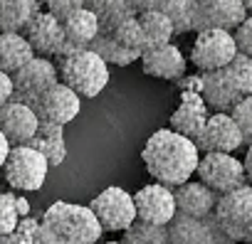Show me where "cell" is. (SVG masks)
Wrapping results in <instances>:
<instances>
[{"instance_id":"obj_23","label":"cell","mask_w":252,"mask_h":244,"mask_svg":"<svg viewBox=\"0 0 252 244\" xmlns=\"http://www.w3.org/2000/svg\"><path fill=\"white\" fill-rule=\"evenodd\" d=\"M62 30H64V40L79 50L89 47V42L99 35V20L92 10L79 8L77 13H72L69 18L62 20Z\"/></svg>"},{"instance_id":"obj_31","label":"cell","mask_w":252,"mask_h":244,"mask_svg":"<svg viewBox=\"0 0 252 244\" xmlns=\"http://www.w3.org/2000/svg\"><path fill=\"white\" fill-rule=\"evenodd\" d=\"M227 72L232 74V79H235L240 94H242V96H250V94H252V57L237 52V54L232 57V62L227 64Z\"/></svg>"},{"instance_id":"obj_17","label":"cell","mask_w":252,"mask_h":244,"mask_svg":"<svg viewBox=\"0 0 252 244\" xmlns=\"http://www.w3.org/2000/svg\"><path fill=\"white\" fill-rule=\"evenodd\" d=\"M210 116V108L205 106L203 96L198 91H181V104L176 106V111L171 113V126L176 134L190 138L193 143L200 138L205 121Z\"/></svg>"},{"instance_id":"obj_41","label":"cell","mask_w":252,"mask_h":244,"mask_svg":"<svg viewBox=\"0 0 252 244\" xmlns=\"http://www.w3.org/2000/svg\"><path fill=\"white\" fill-rule=\"evenodd\" d=\"M15 205H18V215H20V217H28V215H30V202H28L23 195L15 197Z\"/></svg>"},{"instance_id":"obj_25","label":"cell","mask_w":252,"mask_h":244,"mask_svg":"<svg viewBox=\"0 0 252 244\" xmlns=\"http://www.w3.org/2000/svg\"><path fill=\"white\" fill-rule=\"evenodd\" d=\"M37 10V0H0V32H23Z\"/></svg>"},{"instance_id":"obj_29","label":"cell","mask_w":252,"mask_h":244,"mask_svg":"<svg viewBox=\"0 0 252 244\" xmlns=\"http://www.w3.org/2000/svg\"><path fill=\"white\" fill-rule=\"evenodd\" d=\"M109 35H111L121 47L131 50V52H136V54H141V52L149 47V45H146V35H144V30H141V25H139V18H136V15L126 18L124 23H119Z\"/></svg>"},{"instance_id":"obj_20","label":"cell","mask_w":252,"mask_h":244,"mask_svg":"<svg viewBox=\"0 0 252 244\" xmlns=\"http://www.w3.org/2000/svg\"><path fill=\"white\" fill-rule=\"evenodd\" d=\"M218 197L220 195L213 192L200 180H186V183L173 188L176 212L178 215H188V217H198V219H205V217L213 215Z\"/></svg>"},{"instance_id":"obj_39","label":"cell","mask_w":252,"mask_h":244,"mask_svg":"<svg viewBox=\"0 0 252 244\" xmlns=\"http://www.w3.org/2000/svg\"><path fill=\"white\" fill-rule=\"evenodd\" d=\"M242 168H245V178H247V185H252V143L247 146L245 151V161H242Z\"/></svg>"},{"instance_id":"obj_10","label":"cell","mask_w":252,"mask_h":244,"mask_svg":"<svg viewBox=\"0 0 252 244\" xmlns=\"http://www.w3.org/2000/svg\"><path fill=\"white\" fill-rule=\"evenodd\" d=\"M166 229H168V244H235L227 234H222L213 215L198 219L176 212L173 219L166 224Z\"/></svg>"},{"instance_id":"obj_38","label":"cell","mask_w":252,"mask_h":244,"mask_svg":"<svg viewBox=\"0 0 252 244\" xmlns=\"http://www.w3.org/2000/svg\"><path fill=\"white\" fill-rule=\"evenodd\" d=\"M10 99H13V79H10V74L0 72V106Z\"/></svg>"},{"instance_id":"obj_43","label":"cell","mask_w":252,"mask_h":244,"mask_svg":"<svg viewBox=\"0 0 252 244\" xmlns=\"http://www.w3.org/2000/svg\"><path fill=\"white\" fill-rule=\"evenodd\" d=\"M240 3H242L245 13H247V15H252V0H240Z\"/></svg>"},{"instance_id":"obj_40","label":"cell","mask_w":252,"mask_h":244,"mask_svg":"<svg viewBox=\"0 0 252 244\" xmlns=\"http://www.w3.org/2000/svg\"><path fill=\"white\" fill-rule=\"evenodd\" d=\"M10 143H8V138L3 136V131H0V168H3V163H5V158H8V153H10Z\"/></svg>"},{"instance_id":"obj_5","label":"cell","mask_w":252,"mask_h":244,"mask_svg":"<svg viewBox=\"0 0 252 244\" xmlns=\"http://www.w3.org/2000/svg\"><path fill=\"white\" fill-rule=\"evenodd\" d=\"M5 173V183L18 190V192H37L45 180H47V173H50V165L47 161L42 158L40 151H35L32 146L23 143V146H13L3 168Z\"/></svg>"},{"instance_id":"obj_33","label":"cell","mask_w":252,"mask_h":244,"mask_svg":"<svg viewBox=\"0 0 252 244\" xmlns=\"http://www.w3.org/2000/svg\"><path fill=\"white\" fill-rule=\"evenodd\" d=\"M15 197V192H0V234H13L20 222Z\"/></svg>"},{"instance_id":"obj_45","label":"cell","mask_w":252,"mask_h":244,"mask_svg":"<svg viewBox=\"0 0 252 244\" xmlns=\"http://www.w3.org/2000/svg\"><path fill=\"white\" fill-rule=\"evenodd\" d=\"M190 3H198V0H190Z\"/></svg>"},{"instance_id":"obj_3","label":"cell","mask_w":252,"mask_h":244,"mask_svg":"<svg viewBox=\"0 0 252 244\" xmlns=\"http://www.w3.org/2000/svg\"><path fill=\"white\" fill-rule=\"evenodd\" d=\"M60 81L67 84L79 99H94L109 84V64L89 47L60 59Z\"/></svg>"},{"instance_id":"obj_16","label":"cell","mask_w":252,"mask_h":244,"mask_svg":"<svg viewBox=\"0 0 252 244\" xmlns=\"http://www.w3.org/2000/svg\"><path fill=\"white\" fill-rule=\"evenodd\" d=\"M37 126H40V118L32 106L18 99H10L0 106V131H3L10 146L28 143L37 134Z\"/></svg>"},{"instance_id":"obj_8","label":"cell","mask_w":252,"mask_h":244,"mask_svg":"<svg viewBox=\"0 0 252 244\" xmlns=\"http://www.w3.org/2000/svg\"><path fill=\"white\" fill-rule=\"evenodd\" d=\"M237 54L235 37L227 30H200L195 32V42L190 47V62L198 72L222 69Z\"/></svg>"},{"instance_id":"obj_18","label":"cell","mask_w":252,"mask_h":244,"mask_svg":"<svg viewBox=\"0 0 252 244\" xmlns=\"http://www.w3.org/2000/svg\"><path fill=\"white\" fill-rule=\"evenodd\" d=\"M200 96L205 101L208 108L213 111H222V113H230V108L242 99L232 74L227 72V67L222 69H213V72H200Z\"/></svg>"},{"instance_id":"obj_12","label":"cell","mask_w":252,"mask_h":244,"mask_svg":"<svg viewBox=\"0 0 252 244\" xmlns=\"http://www.w3.org/2000/svg\"><path fill=\"white\" fill-rule=\"evenodd\" d=\"M37 118L45 124H57V126H67L69 121L77 118L79 108H82V99L62 81L52 84L32 106Z\"/></svg>"},{"instance_id":"obj_22","label":"cell","mask_w":252,"mask_h":244,"mask_svg":"<svg viewBox=\"0 0 252 244\" xmlns=\"http://www.w3.org/2000/svg\"><path fill=\"white\" fill-rule=\"evenodd\" d=\"M32 57L35 52L23 37V32H0V72L13 77Z\"/></svg>"},{"instance_id":"obj_44","label":"cell","mask_w":252,"mask_h":244,"mask_svg":"<svg viewBox=\"0 0 252 244\" xmlns=\"http://www.w3.org/2000/svg\"><path fill=\"white\" fill-rule=\"evenodd\" d=\"M106 244H121V242H106Z\"/></svg>"},{"instance_id":"obj_2","label":"cell","mask_w":252,"mask_h":244,"mask_svg":"<svg viewBox=\"0 0 252 244\" xmlns=\"http://www.w3.org/2000/svg\"><path fill=\"white\" fill-rule=\"evenodd\" d=\"M101 234L89 205L60 200L45 210L32 244H96Z\"/></svg>"},{"instance_id":"obj_26","label":"cell","mask_w":252,"mask_h":244,"mask_svg":"<svg viewBox=\"0 0 252 244\" xmlns=\"http://www.w3.org/2000/svg\"><path fill=\"white\" fill-rule=\"evenodd\" d=\"M136 18H139V25H141L144 35H146V45L149 47L168 45L176 37L173 35V25H171V20L166 18L163 10H146V13H139Z\"/></svg>"},{"instance_id":"obj_30","label":"cell","mask_w":252,"mask_h":244,"mask_svg":"<svg viewBox=\"0 0 252 244\" xmlns=\"http://www.w3.org/2000/svg\"><path fill=\"white\" fill-rule=\"evenodd\" d=\"M161 10L171 20L173 35L193 32V10H195V3H190V0H168Z\"/></svg>"},{"instance_id":"obj_35","label":"cell","mask_w":252,"mask_h":244,"mask_svg":"<svg viewBox=\"0 0 252 244\" xmlns=\"http://www.w3.org/2000/svg\"><path fill=\"white\" fill-rule=\"evenodd\" d=\"M50 15H55L60 23L64 18H69L72 13H77L79 8H84V0H42Z\"/></svg>"},{"instance_id":"obj_11","label":"cell","mask_w":252,"mask_h":244,"mask_svg":"<svg viewBox=\"0 0 252 244\" xmlns=\"http://www.w3.org/2000/svg\"><path fill=\"white\" fill-rule=\"evenodd\" d=\"M247 18L240 0H198L193 10V32L227 30L232 32Z\"/></svg>"},{"instance_id":"obj_14","label":"cell","mask_w":252,"mask_h":244,"mask_svg":"<svg viewBox=\"0 0 252 244\" xmlns=\"http://www.w3.org/2000/svg\"><path fill=\"white\" fill-rule=\"evenodd\" d=\"M195 146L200 153H235L245 143H242V134L232 121V116L215 111L208 116L205 129H203L200 138L195 141Z\"/></svg>"},{"instance_id":"obj_13","label":"cell","mask_w":252,"mask_h":244,"mask_svg":"<svg viewBox=\"0 0 252 244\" xmlns=\"http://www.w3.org/2000/svg\"><path fill=\"white\" fill-rule=\"evenodd\" d=\"M23 37L28 40V45L32 47V52L37 57H57L60 50L64 47V30L62 23L50 15L47 10H37L28 25L23 27Z\"/></svg>"},{"instance_id":"obj_19","label":"cell","mask_w":252,"mask_h":244,"mask_svg":"<svg viewBox=\"0 0 252 244\" xmlns=\"http://www.w3.org/2000/svg\"><path fill=\"white\" fill-rule=\"evenodd\" d=\"M141 67L144 74L156 77V79H166V81H176L186 74V57L181 52L178 45L168 42V45H158V47H149L141 52Z\"/></svg>"},{"instance_id":"obj_28","label":"cell","mask_w":252,"mask_h":244,"mask_svg":"<svg viewBox=\"0 0 252 244\" xmlns=\"http://www.w3.org/2000/svg\"><path fill=\"white\" fill-rule=\"evenodd\" d=\"M121 244H168V229L163 224H151L144 219H134L124 229Z\"/></svg>"},{"instance_id":"obj_4","label":"cell","mask_w":252,"mask_h":244,"mask_svg":"<svg viewBox=\"0 0 252 244\" xmlns=\"http://www.w3.org/2000/svg\"><path fill=\"white\" fill-rule=\"evenodd\" d=\"M215 224L235 244H252V185H242L218 197L213 210Z\"/></svg>"},{"instance_id":"obj_21","label":"cell","mask_w":252,"mask_h":244,"mask_svg":"<svg viewBox=\"0 0 252 244\" xmlns=\"http://www.w3.org/2000/svg\"><path fill=\"white\" fill-rule=\"evenodd\" d=\"M28 146H32L35 151L42 153V158L47 161L50 168H57L64 163L67 158V143H64V126L57 124H45L40 121L37 134L28 141Z\"/></svg>"},{"instance_id":"obj_7","label":"cell","mask_w":252,"mask_h":244,"mask_svg":"<svg viewBox=\"0 0 252 244\" xmlns=\"http://www.w3.org/2000/svg\"><path fill=\"white\" fill-rule=\"evenodd\" d=\"M89 210L104 232H124L136 219L134 195L119 185H109L106 190H101L89 202Z\"/></svg>"},{"instance_id":"obj_36","label":"cell","mask_w":252,"mask_h":244,"mask_svg":"<svg viewBox=\"0 0 252 244\" xmlns=\"http://www.w3.org/2000/svg\"><path fill=\"white\" fill-rule=\"evenodd\" d=\"M168 0H129V8L139 15V13H146V10H161Z\"/></svg>"},{"instance_id":"obj_32","label":"cell","mask_w":252,"mask_h":244,"mask_svg":"<svg viewBox=\"0 0 252 244\" xmlns=\"http://www.w3.org/2000/svg\"><path fill=\"white\" fill-rule=\"evenodd\" d=\"M230 116L237 124L240 134H242V143H252V94L250 96H242L232 108H230Z\"/></svg>"},{"instance_id":"obj_6","label":"cell","mask_w":252,"mask_h":244,"mask_svg":"<svg viewBox=\"0 0 252 244\" xmlns=\"http://www.w3.org/2000/svg\"><path fill=\"white\" fill-rule=\"evenodd\" d=\"M195 175L218 195L232 192L247 183L242 161L235 158V153H200Z\"/></svg>"},{"instance_id":"obj_24","label":"cell","mask_w":252,"mask_h":244,"mask_svg":"<svg viewBox=\"0 0 252 244\" xmlns=\"http://www.w3.org/2000/svg\"><path fill=\"white\" fill-rule=\"evenodd\" d=\"M84 8L92 10L99 20V32H111L119 23L136 15L129 8V0H84Z\"/></svg>"},{"instance_id":"obj_15","label":"cell","mask_w":252,"mask_h":244,"mask_svg":"<svg viewBox=\"0 0 252 244\" xmlns=\"http://www.w3.org/2000/svg\"><path fill=\"white\" fill-rule=\"evenodd\" d=\"M134 207H136V219L151 222V224H168L176 215V200H173V188L161 185V183H149L134 195Z\"/></svg>"},{"instance_id":"obj_1","label":"cell","mask_w":252,"mask_h":244,"mask_svg":"<svg viewBox=\"0 0 252 244\" xmlns=\"http://www.w3.org/2000/svg\"><path fill=\"white\" fill-rule=\"evenodd\" d=\"M141 158L156 183L176 188L195 175L200 151L190 138L176 134L173 129H158L149 136Z\"/></svg>"},{"instance_id":"obj_34","label":"cell","mask_w":252,"mask_h":244,"mask_svg":"<svg viewBox=\"0 0 252 244\" xmlns=\"http://www.w3.org/2000/svg\"><path fill=\"white\" fill-rule=\"evenodd\" d=\"M232 37H235L237 52L252 57V15H247V18L232 30Z\"/></svg>"},{"instance_id":"obj_42","label":"cell","mask_w":252,"mask_h":244,"mask_svg":"<svg viewBox=\"0 0 252 244\" xmlns=\"http://www.w3.org/2000/svg\"><path fill=\"white\" fill-rule=\"evenodd\" d=\"M0 244H18L15 234H0Z\"/></svg>"},{"instance_id":"obj_27","label":"cell","mask_w":252,"mask_h":244,"mask_svg":"<svg viewBox=\"0 0 252 244\" xmlns=\"http://www.w3.org/2000/svg\"><path fill=\"white\" fill-rule=\"evenodd\" d=\"M89 50L96 52L106 64H114V67H129V64H134V62L141 57V54H136V52H131V50L121 47L109 32H99V35L89 42Z\"/></svg>"},{"instance_id":"obj_9","label":"cell","mask_w":252,"mask_h":244,"mask_svg":"<svg viewBox=\"0 0 252 244\" xmlns=\"http://www.w3.org/2000/svg\"><path fill=\"white\" fill-rule=\"evenodd\" d=\"M13 99L28 104V106H35L37 99L52 86L60 81V72L55 67L52 59L47 57H32L25 67H20L13 77Z\"/></svg>"},{"instance_id":"obj_37","label":"cell","mask_w":252,"mask_h":244,"mask_svg":"<svg viewBox=\"0 0 252 244\" xmlns=\"http://www.w3.org/2000/svg\"><path fill=\"white\" fill-rule=\"evenodd\" d=\"M176 84H178V89L181 91H198L200 94V86H203V81H200V74H190V77H181V79H176Z\"/></svg>"}]
</instances>
